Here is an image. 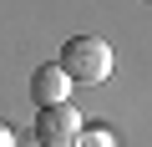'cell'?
Returning <instances> with one entry per match:
<instances>
[{"label": "cell", "mask_w": 152, "mask_h": 147, "mask_svg": "<svg viewBox=\"0 0 152 147\" xmlns=\"http://www.w3.org/2000/svg\"><path fill=\"white\" fill-rule=\"evenodd\" d=\"M81 112H76V107H41L36 112V142L41 147H76V142H81Z\"/></svg>", "instance_id": "2"}, {"label": "cell", "mask_w": 152, "mask_h": 147, "mask_svg": "<svg viewBox=\"0 0 152 147\" xmlns=\"http://www.w3.org/2000/svg\"><path fill=\"white\" fill-rule=\"evenodd\" d=\"M76 147H117V137L102 132V127H81V142H76Z\"/></svg>", "instance_id": "4"}, {"label": "cell", "mask_w": 152, "mask_h": 147, "mask_svg": "<svg viewBox=\"0 0 152 147\" xmlns=\"http://www.w3.org/2000/svg\"><path fill=\"white\" fill-rule=\"evenodd\" d=\"M71 81H81V86H96L112 76V46L96 41V36H71L61 46V61H56Z\"/></svg>", "instance_id": "1"}, {"label": "cell", "mask_w": 152, "mask_h": 147, "mask_svg": "<svg viewBox=\"0 0 152 147\" xmlns=\"http://www.w3.org/2000/svg\"><path fill=\"white\" fill-rule=\"evenodd\" d=\"M66 91H71V76H66L56 61H46V66L31 71V102H36V107H61Z\"/></svg>", "instance_id": "3"}, {"label": "cell", "mask_w": 152, "mask_h": 147, "mask_svg": "<svg viewBox=\"0 0 152 147\" xmlns=\"http://www.w3.org/2000/svg\"><path fill=\"white\" fill-rule=\"evenodd\" d=\"M0 147H15V127L10 122H0Z\"/></svg>", "instance_id": "5"}]
</instances>
